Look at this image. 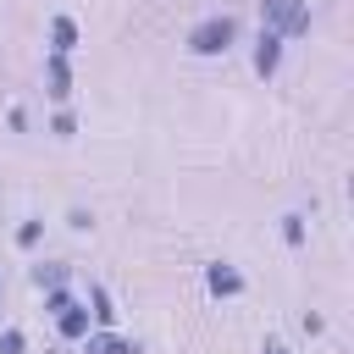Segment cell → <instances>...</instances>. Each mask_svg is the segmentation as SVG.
I'll return each mask as SVG.
<instances>
[{
    "mask_svg": "<svg viewBox=\"0 0 354 354\" xmlns=\"http://www.w3.org/2000/svg\"><path fill=\"white\" fill-rule=\"evenodd\" d=\"M205 288H210V299H238L243 293V271L232 260H210L205 266Z\"/></svg>",
    "mask_w": 354,
    "mask_h": 354,
    "instance_id": "cell-4",
    "label": "cell"
},
{
    "mask_svg": "<svg viewBox=\"0 0 354 354\" xmlns=\"http://www.w3.org/2000/svg\"><path fill=\"white\" fill-rule=\"evenodd\" d=\"M282 243H288V249H299V243H304V216H299V210H288V216H282Z\"/></svg>",
    "mask_w": 354,
    "mask_h": 354,
    "instance_id": "cell-11",
    "label": "cell"
},
{
    "mask_svg": "<svg viewBox=\"0 0 354 354\" xmlns=\"http://www.w3.org/2000/svg\"><path fill=\"white\" fill-rule=\"evenodd\" d=\"M50 133H55V138H72V133H77V116H72V111H55V116H50Z\"/></svg>",
    "mask_w": 354,
    "mask_h": 354,
    "instance_id": "cell-14",
    "label": "cell"
},
{
    "mask_svg": "<svg viewBox=\"0 0 354 354\" xmlns=\"http://www.w3.org/2000/svg\"><path fill=\"white\" fill-rule=\"evenodd\" d=\"M266 354H282V343H277V337H266Z\"/></svg>",
    "mask_w": 354,
    "mask_h": 354,
    "instance_id": "cell-18",
    "label": "cell"
},
{
    "mask_svg": "<svg viewBox=\"0 0 354 354\" xmlns=\"http://www.w3.org/2000/svg\"><path fill=\"white\" fill-rule=\"evenodd\" d=\"M232 44H238V17H232V11L199 17V22L188 28V55H199V61H210V55H227Z\"/></svg>",
    "mask_w": 354,
    "mask_h": 354,
    "instance_id": "cell-1",
    "label": "cell"
},
{
    "mask_svg": "<svg viewBox=\"0 0 354 354\" xmlns=\"http://www.w3.org/2000/svg\"><path fill=\"white\" fill-rule=\"evenodd\" d=\"M55 332H61L66 343H83V337H88V310H83V304L61 310V315H55Z\"/></svg>",
    "mask_w": 354,
    "mask_h": 354,
    "instance_id": "cell-8",
    "label": "cell"
},
{
    "mask_svg": "<svg viewBox=\"0 0 354 354\" xmlns=\"http://www.w3.org/2000/svg\"><path fill=\"white\" fill-rule=\"evenodd\" d=\"M0 282H6V266H0Z\"/></svg>",
    "mask_w": 354,
    "mask_h": 354,
    "instance_id": "cell-19",
    "label": "cell"
},
{
    "mask_svg": "<svg viewBox=\"0 0 354 354\" xmlns=\"http://www.w3.org/2000/svg\"><path fill=\"white\" fill-rule=\"evenodd\" d=\"M39 238H44V221H22L17 227V249H39Z\"/></svg>",
    "mask_w": 354,
    "mask_h": 354,
    "instance_id": "cell-12",
    "label": "cell"
},
{
    "mask_svg": "<svg viewBox=\"0 0 354 354\" xmlns=\"http://www.w3.org/2000/svg\"><path fill=\"white\" fill-rule=\"evenodd\" d=\"M77 50V22L61 11V17H50V55H72Z\"/></svg>",
    "mask_w": 354,
    "mask_h": 354,
    "instance_id": "cell-7",
    "label": "cell"
},
{
    "mask_svg": "<svg viewBox=\"0 0 354 354\" xmlns=\"http://www.w3.org/2000/svg\"><path fill=\"white\" fill-rule=\"evenodd\" d=\"M28 277H33V288H39V293H50V288H61V282H66V266H61V260H39Z\"/></svg>",
    "mask_w": 354,
    "mask_h": 354,
    "instance_id": "cell-9",
    "label": "cell"
},
{
    "mask_svg": "<svg viewBox=\"0 0 354 354\" xmlns=\"http://www.w3.org/2000/svg\"><path fill=\"white\" fill-rule=\"evenodd\" d=\"M6 122H11V133H28V111H22V105H11V116H6Z\"/></svg>",
    "mask_w": 354,
    "mask_h": 354,
    "instance_id": "cell-17",
    "label": "cell"
},
{
    "mask_svg": "<svg viewBox=\"0 0 354 354\" xmlns=\"http://www.w3.org/2000/svg\"><path fill=\"white\" fill-rule=\"evenodd\" d=\"M72 304H77V299H72L66 288H50V293H44V315H61V310H72Z\"/></svg>",
    "mask_w": 354,
    "mask_h": 354,
    "instance_id": "cell-13",
    "label": "cell"
},
{
    "mask_svg": "<svg viewBox=\"0 0 354 354\" xmlns=\"http://www.w3.org/2000/svg\"><path fill=\"white\" fill-rule=\"evenodd\" d=\"M88 315H94V326H116V304H111V293L100 288V282H88Z\"/></svg>",
    "mask_w": 354,
    "mask_h": 354,
    "instance_id": "cell-10",
    "label": "cell"
},
{
    "mask_svg": "<svg viewBox=\"0 0 354 354\" xmlns=\"http://www.w3.org/2000/svg\"><path fill=\"white\" fill-rule=\"evenodd\" d=\"M22 348H28L22 326H6V332H0V354H22Z\"/></svg>",
    "mask_w": 354,
    "mask_h": 354,
    "instance_id": "cell-15",
    "label": "cell"
},
{
    "mask_svg": "<svg viewBox=\"0 0 354 354\" xmlns=\"http://www.w3.org/2000/svg\"><path fill=\"white\" fill-rule=\"evenodd\" d=\"M282 44H288L282 33L260 28V39H254V55H249V61H254V77H277V72H282Z\"/></svg>",
    "mask_w": 354,
    "mask_h": 354,
    "instance_id": "cell-3",
    "label": "cell"
},
{
    "mask_svg": "<svg viewBox=\"0 0 354 354\" xmlns=\"http://www.w3.org/2000/svg\"><path fill=\"white\" fill-rule=\"evenodd\" d=\"M44 94L55 105L72 100V66H66V55H44Z\"/></svg>",
    "mask_w": 354,
    "mask_h": 354,
    "instance_id": "cell-5",
    "label": "cell"
},
{
    "mask_svg": "<svg viewBox=\"0 0 354 354\" xmlns=\"http://www.w3.org/2000/svg\"><path fill=\"white\" fill-rule=\"evenodd\" d=\"M83 354H138V343L116 337L111 326H88V337H83Z\"/></svg>",
    "mask_w": 354,
    "mask_h": 354,
    "instance_id": "cell-6",
    "label": "cell"
},
{
    "mask_svg": "<svg viewBox=\"0 0 354 354\" xmlns=\"http://www.w3.org/2000/svg\"><path fill=\"white\" fill-rule=\"evenodd\" d=\"M260 28H271L282 39H304L310 33V6L304 0H260Z\"/></svg>",
    "mask_w": 354,
    "mask_h": 354,
    "instance_id": "cell-2",
    "label": "cell"
},
{
    "mask_svg": "<svg viewBox=\"0 0 354 354\" xmlns=\"http://www.w3.org/2000/svg\"><path fill=\"white\" fill-rule=\"evenodd\" d=\"M66 227H72V232H88L94 216H88V210H66Z\"/></svg>",
    "mask_w": 354,
    "mask_h": 354,
    "instance_id": "cell-16",
    "label": "cell"
}]
</instances>
